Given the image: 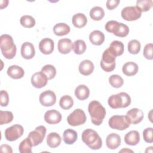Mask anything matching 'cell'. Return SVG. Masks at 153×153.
Instances as JSON below:
<instances>
[{
  "label": "cell",
  "mask_w": 153,
  "mask_h": 153,
  "mask_svg": "<svg viewBox=\"0 0 153 153\" xmlns=\"http://www.w3.org/2000/svg\"><path fill=\"white\" fill-rule=\"evenodd\" d=\"M13 120V114L8 111H0V125L11 123Z\"/></svg>",
  "instance_id": "cell-38"
},
{
  "label": "cell",
  "mask_w": 153,
  "mask_h": 153,
  "mask_svg": "<svg viewBox=\"0 0 153 153\" xmlns=\"http://www.w3.org/2000/svg\"><path fill=\"white\" fill-rule=\"evenodd\" d=\"M105 29L117 36L125 37L129 33V28L126 25L115 20L108 21L105 25Z\"/></svg>",
  "instance_id": "cell-5"
},
{
  "label": "cell",
  "mask_w": 153,
  "mask_h": 153,
  "mask_svg": "<svg viewBox=\"0 0 153 153\" xmlns=\"http://www.w3.org/2000/svg\"><path fill=\"white\" fill-rule=\"evenodd\" d=\"M9 102L8 94L5 90H1L0 93V104L1 106H7Z\"/></svg>",
  "instance_id": "cell-43"
},
{
  "label": "cell",
  "mask_w": 153,
  "mask_h": 153,
  "mask_svg": "<svg viewBox=\"0 0 153 153\" xmlns=\"http://www.w3.org/2000/svg\"><path fill=\"white\" fill-rule=\"evenodd\" d=\"M114 53L115 56H119L123 54L124 50V46L122 42L117 40L113 41L109 47Z\"/></svg>",
  "instance_id": "cell-30"
},
{
  "label": "cell",
  "mask_w": 153,
  "mask_h": 153,
  "mask_svg": "<svg viewBox=\"0 0 153 153\" xmlns=\"http://www.w3.org/2000/svg\"><path fill=\"white\" fill-rule=\"evenodd\" d=\"M152 48L153 45L152 43L147 44L145 45L143 48V56L144 57L148 60H152L153 59L152 56Z\"/></svg>",
  "instance_id": "cell-42"
},
{
  "label": "cell",
  "mask_w": 153,
  "mask_h": 153,
  "mask_svg": "<svg viewBox=\"0 0 153 153\" xmlns=\"http://www.w3.org/2000/svg\"><path fill=\"white\" fill-rule=\"evenodd\" d=\"M57 48L60 53L68 54L73 49V43L70 39H60L57 44Z\"/></svg>",
  "instance_id": "cell-19"
},
{
  "label": "cell",
  "mask_w": 153,
  "mask_h": 153,
  "mask_svg": "<svg viewBox=\"0 0 153 153\" xmlns=\"http://www.w3.org/2000/svg\"><path fill=\"white\" fill-rule=\"evenodd\" d=\"M0 48L2 55L7 59H12L16 54L17 48L11 36L3 34L0 37Z\"/></svg>",
  "instance_id": "cell-2"
},
{
  "label": "cell",
  "mask_w": 153,
  "mask_h": 153,
  "mask_svg": "<svg viewBox=\"0 0 153 153\" xmlns=\"http://www.w3.org/2000/svg\"><path fill=\"white\" fill-rule=\"evenodd\" d=\"M86 44L85 42L81 39H78L74 42L73 50L75 54H82L86 50Z\"/></svg>",
  "instance_id": "cell-34"
},
{
  "label": "cell",
  "mask_w": 153,
  "mask_h": 153,
  "mask_svg": "<svg viewBox=\"0 0 153 153\" xmlns=\"http://www.w3.org/2000/svg\"><path fill=\"white\" fill-rule=\"evenodd\" d=\"M72 22L75 27L81 28L86 25L87 23V19L84 14L76 13L73 16Z\"/></svg>",
  "instance_id": "cell-28"
},
{
  "label": "cell",
  "mask_w": 153,
  "mask_h": 153,
  "mask_svg": "<svg viewBox=\"0 0 153 153\" xmlns=\"http://www.w3.org/2000/svg\"><path fill=\"white\" fill-rule=\"evenodd\" d=\"M89 40L93 45H100L105 41V35L100 30H94L90 33Z\"/></svg>",
  "instance_id": "cell-23"
},
{
  "label": "cell",
  "mask_w": 153,
  "mask_h": 153,
  "mask_svg": "<svg viewBox=\"0 0 153 153\" xmlns=\"http://www.w3.org/2000/svg\"><path fill=\"white\" fill-rule=\"evenodd\" d=\"M87 117L84 111L81 109H76L71 113L68 118L67 121L71 126H78L84 124L86 121Z\"/></svg>",
  "instance_id": "cell-8"
},
{
  "label": "cell",
  "mask_w": 153,
  "mask_h": 153,
  "mask_svg": "<svg viewBox=\"0 0 153 153\" xmlns=\"http://www.w3.org/2000/svg\"><path fill=\"white\" fill-rule=\"evenodd\" d=\"M126 115L128 117L131 123L133 124H137L140 123L144 117L143 111L136 108H132L128 111Z\"/></svg>",
  "instance_id": "cell-16"
},
{
  "label": "cell",
  "mask_w": 153,
  "mask_h": 153,
  "mask_svg": "<svg viewBox=\"0 0 153 153\" xmlns=\"http://www.w3.org/2000/svg\"><path fill=\"white\" fill-rule=\"evenodd\" d=\"M94 65L90 60H84L79 65V72L83 75L87 76L90 75L94 71Z\"/></svg>",
  "instance_id": "cell-20"
},
{
  "label": "cell",
  "mask_w": 153,
  "mask_h": 153,
  "mask_svg": "<svg viewBox=\"0 0 153 153\" xmlns=\"http://www.w3.org/2000/svg\"><path fill=\"white\" fill-rule=\"evenodd\" d=\"M106 144L109 149H115L121 145V137L118 134L112 133L107 136Z\"/></svg>",
  "instance_id": "cell-18"
},
{
  "label": "cell",
  "mask_w": 153,
  "mask_h": 153,
  "mask_svg": "<svg viewBox=\"0 0 153 153\" xmlns=\"http://www.w3.org/2000/svg\"><path fill=\"white\" fill-rule=\"evenodd\" d=\"M46 128L44 126H39L36 127V128L30 131L27 137L30 140L32 146H35L41 143L45 136Z\"/></svg>",
  "instance_id": "cell-9"
},
{
  "label": "cell",
  "mask_w": 153,
  "mask_h": 153,
  "mask_svg": "<svg viewBox=\"0 0 153 153\" xmlns=\"http://www.w3.org/2000/svg\"><path fill=\"white\" fill-rule=\"evenodd\" d=\"M41 71L45 74L48 79H52L55 77L56 74V69L52 65H46L44 66Z\"/></svg>",
  "instance_id": "cell-36"
},
{
  "label": "cell",
  "mask_w": 153,
  "mask_h": 153,
  "mask_svg": "<svg viewBox=\"0 0 153 153\" xmlns=\"http://www.w3.org/2000/svg\"><path fill=\"white\" fill-rule=\"evenodd\" d=\"M140 43L136 39L131 40L127 45L128 51L132 54H137L140 51Z\"/></svg>",
  "instance_id": "cell-39"
},
{
  "label": "cell",
  "mask_w": 153,
  "mask_h": 153,
  "mask_svg": "<svg viewBox=\"0 0 153 153\" xmlns=\"http://www.w3.org/2000/svg\"><path fill=\"white\" fill-rule=\"evenodd\" d=\"M116 56L112 50L108 48L104 51L100 61V66L105 72L112 71L115 68Z\"/></svg>",
  "instance_id": "cell-6"
},
{
  "label": "cell",
  "mask_w": 153,
  "mask_h": 153,
  "mask_svg": "<svg viewBox=\"0 0 153 153\" xmlns=\"http://www.w3.org/2000/svg\"><path fill=\"white\" fill-rule=\"evenodd\" d=\"M142 12L136 7L129 6L124 8L121 11V17L127 21H134L139 19Z\"/></svg>",
  "instance_id": "cell-11"
},
{
  "label": "cell",
  "mask_w": 153,
  "mask_h": 153,
  "mask_svg": "<svg viewBox=\"0 0 153 153\" xmlns=\"http://www.w3.org/2000/svg\"><path fill=\"white\" fill-rule=\"evenodd\" d=\"M143 137L144 140L147 143L153 142V128L148 127L145 128L143 131Z\"/></svg>",
  "instance_id": "cell-41"
},
{
  "label": "cell",
  "mask_w": 153,
  "mask_h": 153,
  "mask_svg": "<svg viewBox=\"0 0 153 153\" xmlns=\"http://www.w3.org/2000/svg\"><path fill=\"white\" fill-rule=\"evenodd\" d=\"M111 128L118 130H124L130 126L131 122L127 115H113L108 121Z\"/></svg>",
  "instance_id": "cell-7"
},
{
  "label": "cell",
  "mask_w": 153,
  "mask_h": 153,
  "mask_svg": "<svg viewBox=\"0 0 153 153\" xmlns=\"http://www.w3.org/2000/svg\"><path fill=\"white\" fill-rule=\"evenodd\" d=\"M109 82L112 87L120 88L124 84V80L118 75H112L109 78Z\"/></svg>",
  "instance_id": "cell-40"
},
{
  "label": "cell",
  "mask_w": 153,
  "mask_h": 153,
  "mask_svg": "<svg viewBox=\"0 0 153 153\" xmlns=\"http://www.w3.org/2000/svg\"><path fill=\"white\" fill-rule=\"evenodd\" d=\"M32 146L30 140L27 137L20 142L19 146V151L21 153H31Z\"/></svg>",
  "instance_id": "cell-33"
},
{
  "label": "cell",
  "mask_w": 153,
  "mask_h": 153,
  "mask_svg": "<svg viewBox=\"0 0 153 153\" xmlns=\"http://www.w3.org/2000/svg\"><path fill=\"white\" fill-rule=\"evenodd\" d=\"M54 41L48 38H45L41 40L39 43V49L44 54H50L54 50Z\"/></svg>",
  "instance_id": "cell-15"
},
{
  "label": "cell",
  "mask_w": 153,
  "mask_h": 153,
  "mask_svg": "<svg viewBox=\"0 0 153 153\" xmlns=\"http://www.w3.org/2000/svg\"><path fill=\"white\" fill-rule=\"evenodd\" d=\"M62 139L60 136L56 132L50 133L47 137V145L51 148H55L60 145Z\"/></svg>",
  "instance_id": "cell-24"
},
{
  "label": "cell",
  "mask_w": 153,
  "mask_h": 153,
  "mask_svg": "<svg viewBox=\"0 0 153 153\" xmlns=\"http://www.w3.org/2000/svg\"><path fill=\"white\" fill-rule=\"evenodd\" d=\"M40 103L44 106H51L56 102V96L54 91L48 90L42 92L39 97Z\"/></svg>",
  "instance_id": "cell-12"
},
{
  "label": "cell",
  "mask_w": 153,
  "mask_h": 153,
  "mask_svg": "<svg viewBox=\"0 0 153 153\" xmlns=\"http://www.w3.org/2000/svg\"><path fill=\"white\" fill-rule=\"evenodd\" d=\"M20 23L22 26L26 28H31L35 25V20L31 16L25 15L21 17Z\"/></svg>",
  "instance_id": "cell-35"
},
{
  "label": "cell",
  "mask_w": 153,
  "mask_h": 153,
  "mask_svg": "<svg viewBox=\"0 0 153 153\" xmlns=\"http://www.w3.org/2000/svg\"><path fill=\"white\" fill-rule=\"evenodd\" d=\"M130 96L125 92L111 95L108 100L109 106L112 109L124 108L128 107L131 103Z\"/></svg>",
  "instance_id": "cell-4"
},
{
  "label": "cell",
  "mask_w": 153,
  "mask_h": 153,
  "mask_svg": "<svg viewBox=\"0 0 153 153\" xmlns=\"http://www.w3.org/2000/svg\"><path fill=\"white\" fill-rule=\"evenodd\" d=\"M82 142L90 149L93 150L99 149L102 146V140L97 132L91 128L83 131L81 136Z\"/></svg>",
  "instance_id": "cell-3"
},
{
  "label": "cell",
  "mask_w": 153,
  "mask_h": 153,
  "mask_svg": "<svg viewBox=\"0 0 153 153\" xmlns=\"http://www.w3.org/2000/svg\"><path fill=\"white\" fill-rule=\"evenodd\" d=\"M21 55L25 59H31L35 54V50L33 45L29 42H25L21 47Z\"/></svg>",
  "instance_id": "cell-17"
},
{
  "label": "cell",
  "mask_w": 153,
  "mask_h": 153,
  "mask_svg": "<svg viewBox=\"0 0 153 153\" xmlns=\"http://www.w3.org/2000/svg\"><path fill=\"white\" fill-rule=\"evenodd\" d=\"M63 138L65 143L72 145L76 141L78 138V134L74 130L68 128L64 131L63 134Z\"/></svg>",
  "instance_id": "cell-27"
},
{
  "label": "cell",
  "mask_w": 153,
  "mask_h": 153,
  "mask_svg": "<svg viewBox=\"0 0 153 153\" xmlns=\"http://www.w3.org/2000/svg\"><path fill=\"white\" fill-rule=\"evenodd\" d=\"M152 5V0H137L136 7H137L141 12H146L151 9Z\"/></svg>",
  "instance_id": "cell-37"
},
{
  "label": "cell",
  "mask_w": 153,
  "mask_h": 153,
  "mask_svg": "<svg viewBox=\"0 0 153 153\" xmlns=\"http://www.w3.org/2000/svg\"><path fill=\"white\" fill-rule=\"evenodd\" d=\"M75 95L80 100H85L90 95V90L85 85H79L75 90Z\"/></svg>",
  "instance_id": "cell-26"
},
{
  "label": "cell",
  "mask_w": 153,
  "mask_h": 153,
  "mask_svg": "<svg viewBox=\"0 0 153 153\" xmlns=\"http://www.w3.org/2000/svg\"><path fill=\"white\" fill-rule=\"evenodd\" d=\"M47 81L48 78L47 76L41 71L35 73L31 78V83L36 88H41L45 87L47 84Z\"/></svg>",
  "instance_id": "cell-13"
},
{
  "label": "cell",
  "mask_w": 153,
  "mask_h": 153,
  "mask_svg": "<svg viewBox=\"0 0 153 153\" xmlns=\"http://www.w3.org/2000/svg\"><path fill=\"white\" fill-rule=\"evenodd\" d=\"M8 1L7 0H5V1H1V8L2 9L4 8H5L7 7L8 5Z\"/></svg>",
  "instance_id": "cell-46"
},
{
  "label": "cell",
  "mask_w": 153,
  "mask_h": 153,
  "mask_svg": "<svg viewBox=\"0 0 153 153\" xmlns=\"http://www.w3.org/2000/svg\"><path fill=\"white\" fill-rule=\"evenodd\" d=\"M120 152H133V151H132V150H130V149H127V148H125V149H123L122 150H121L120 151Z\"/></svg>",
  "instance_id": "cell-47"
},
{
  "label": "cell",
  "mask_w": 153,
  "mask_h": 153,
  "mask_svg": "<svg viewBox=\"0 0 153 153\" xmlns=\"http://www.w3.org/2000/svg\"><path fill=\"white\" fill-rule=\"evenodd\" d=\"M8 75L13 79H20L22 78L25 75V71L23 69L17 65H11L7 69Z\"/></svg>",
  "instance_id": "cell-22"
},
{
  "label": "cell",
  "mask_w": 153,
  "mask_h": 153,
  "mask_svg": "<svg viewBox=\"0 0 153 153\" xmlns=\"http://www.w3.org/2000/svg\"><path fill=\"white\" fill-rule=\"evenodd\" d=\"M138 65L133 62H128L126 63L122 68L123 72L124 75L130 76L136 75L138 72Z\"/></svg>",
  "instance_id": "cell-25"
},
{
  "label": "cell",
  "mask_w": 153,
  "mask_h": 153,
  "mask_svg": "<svg viewBox=\"0 0 153 153\" xmlns=\"http://www.w3.org/2000/svg\"><path fill=\"white\" fill-rule=\"evenodd\" d=\"M44 120L49 124H56L61 121L62 115L56 109H50L45 113Z\"/></svg>",
  "instance_id": "cell-14"
},
{
  "label": "cell",
  "mask_w": 153,
  "mask_h": 153,
  "mask_svg": "<svg viewBox=\"0 0 153 153\" xmlns=\"http://www.w3.org/2000/svg\"><path fill=\"white\" fill-rule=\"evenodd\" d=\"M88 111L92 123L96 126L100 125L106 115L105 108L102 104L97 100H93L88 104Z\"/></svg>",
  "instance_id": "cell-1"
},
{
  "label": "cell",
  "mask_w": 153,
  "mask_h": 153,
  "mask_svg": "<svg viewBox=\"0 0 153 153\" xmlns=\"http://www.w3.org/2000/svg\"><path fill=\"white\" fill-rule=\"evenodd\" d=\"M0 151L2 152H8L12 153L13 150L11 147L7 144H3L0 146Z\"/></svg>",
  "instance_id": "cell-45"
},
{
  "label": "cell",
  "mask_w": 153,
  "mask_h": 153,
  "mask_svg": "<svg viewBox=\"0 0 153 153\" xmlns=\"http://www.w3.org/2000/svg\"><path fill=\"white\" fill-rule=\"evenodd\" d=\"M71 29L69 25L65 23H59L53 27V32L56 35L63 36L70 32Z\"/></svg>",
  "instance_id": "cell-29"
},
{
  "label": "cell",
  "mask_w": 153,
  "mask_h": 153,
  "mask_svg": "<svg viewBox=\"0 0 153 153\" xmlns=\"http://www.w3.org/2000/svg\"><path fill=\"white\" fill-rule=\"evenodd\" d=\"M105 16L103 9L99 6L93 7L90 11V16L91 19L96 21L102 20Z\"/></svg>",
  "instance_id": "cell-31"
},
{
  "label": "cell",
  "mask_w": 153,
  "mask_h": 153,
  "mask_svg": "<svg viewBox=\"0 0 153 153\" xmlns=\"http://www.w3.org/2000/svg\"><path fill=\"white\" fill-rule=\"evenodd\" d=\"M24 128L20 124H14L8 127L4 132L5 139L10 142L16 140L23 134Z\"/></svg>",
  "instance_id": "cell-10"
},
{
  "label": "cell",
  "mask_w": 153,
  "mask_h": 153,
  "mask_svg": "<svg viewBox=\"0 0 153 153\" xmlns=\"http://www.w3.org/2000/svg\"><path fill=\"white\" fill-rule=\"evenodd\" d=\"M120 0H108L106 3V5L108 9L112 10L118 5L120 4Z\"/></svg>",
  "instance_id": "cell-44"
},
{
  "label": "cell",
  "mask_w": 153,
  "mask_h": 153,
  "mask_svg": "<svg viewBox=\"0 0 153 153\" xmlns=\"http://www.w3.org/2000/svg\"><path fill=\"white\" fill-rule=\"evenodd\" d=\"M140 141L139 133L136 130H131L127 133L124 136V142L127 145L134 146Z\"/></svg>",
  "instance_id": "cell-21"
},
{
  "label": "cell",
  "mask_w": 153,
  "mask_h": 153,
  "mask_svg": "<svg viewBox=\"0 0 153 153\" xmlns=\"http://www.w3.org/2000/svg\"><path fill=\"white\" fill-rule=\"evenodd\" d=\"M74 105L73 99L69 95L63 96L59 101V105L61 108L68 110L71 108Z\"/></svg>",
  "instance_id": "cell-32"
}]
</instances>
